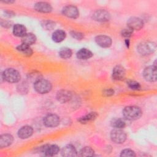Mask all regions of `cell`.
Here are the masks:
<instances>
[{"mask_svg":"<svg viewBox=\"0 0 157 157\" xmlns=\"http://www.w3.org/2000/svg\"><path fill=\"white\" fill-rule=\"evenodd\" d=\"M141 109L137 106H127L123 110V115L128 120H136L142 115Z\"/></svg>","mask_w":157,"mask_h":157,"instance_id":"obj_1","label":"cell"},{"mask_svg":"<svg viewBox=\"0 0 157 157\" xmlns=\"http://www.w3.org/2000/svg\"><path fill=\"white\" fill-rule=\"evenodd\" d=\"M52 85L51 83L45 79H39L34 83V88L36 92L40 94H45L50 91Z\"/></svg>","mask_w":157,"mask_h":157,"instance_id":"obj_2","label":"cell"},{"mask_svg":"<svg viewBox=\"0 0 157 157\" xmlns=\"http://www.w3.org/2000/svg\"><path fill=\"white\" fill-rule=\"evenodd\" d=\"M2 77L4 80L9 83L18 82L21 78L20 73L17 70L12 68L6 69L2 73Z\"/></svg>","mask_w":157,"mask_h":157,"instance_id":"obj_3","label":"cell"},{"mask_svg":"<svg viewBox=\"0 0 157 157\" xmlns=\"http://www.w3.org/2000/svg\"><path fill=\"white\" fill-rule=\"evenodd\" d=\"M137 48L140 54L142 55H147L155 52L156 49V44L152 42L145 41L140 43Z\"/></svg>","mask_w":157,"mask_h":157,"instance_id":"obj_4","label":"cell"},{"mask_svg":"<svg viewBox=\"0 0 157 157\" xmlns=\"http://www.w3.org/2000/svg\"><path fill=\"white\" fill-rule=\"evenodd\" d=\"M126 134L121 129L115 128L110 132L111 140L116 144H122L126 139Z\"/></svg>","mask_w":157,"mask_h":157,"instance_id":"obj_5","label":"cell"},{"mask_svg":"<svg viewBox=\"0 0 157 157\" xmlns=\"http://www.w3.org/2000/svg\"><path fill=\"white\" fill-rule=\"evenodd\" d=\"M156 66L153 65L146 67L143 72V75L145 79L151 82H153L156 80Z\"/></svg>","mask_w":157,"mask_h":157,"instance_id":"obj_6","label":"cell"},{"mask_svg":"<svg viewBox=\"0 0 157 157\" xmlns=\"http://www.w3.org/2000/svg\"><path fill=\"white\" fill-rule=\"evenodd\" d=\"M59 122L60 120L59 117L53 113L48 114L44 118V124L49 128H54L57 126L59 125Z\"/></svg>","mask_w":157,"mask_h":157,"instance_id":"obj_7","label":"cell"},{"mask_svg":"<svg viewBox=\"0 0 157 157\" xmlns=\"http://www.w3.org/2000/svg\"><path fill=\"white\" fill-rule=\"evenodd\" d=\"M63 14L67 17L71 18H77L79 16V11L78 9L72 5H69L65 6L62 10Z\"/></svg>","mask_w":157,"mask_h":157,"instance_id":"obj_8","label":"cell"},{"mask_svg":"<svg viewBox=\"0 0 157 157\" xmlns=\"http://www.w3.org/2000/svg\"><path fill=\"white\" fill-rule=\"evenodd\" d=\"M128 28L131 30H140L144 26L142 20L138 17H131L127 21Z\"/></svg>","mask_w":157,"mask_h":157,"instance_id":"obj_9","label":"cell"},{"mask_svg":"<svg viewBox=\"0 0 157 157\" xmlns=\"http://www.w3.org/2000/svg\"><path fill=\"white\" fill-rule=\"evenodd\" d=\"M110 18V13L104 9L97 10L93 14V18L97 21H107Z\"/></svg>","mask_w":157,"mask_h":157,"instance_id":"obj_10","label":"cell"},{"mask_svg":"<svg viewBox=\"0 0 157 157\" xmlns=\"http://www.w3.org/2000/svg\"><path fill=\"white\" fill-rule=\"evenodd\" d=\"M40 150L41 152L44 153L46 156H52L59 152V148L56 145H45L40 148Z\"/></svg>","mask_w":157,"mask_h":157,"instance_id":"obj_11","label":"cell"},{"mask_svg":"<svg viewBox=\"0 0 157 157\" xmlns=\"http://www.w3.org/2000/svg\"><path fill=\"white\" fill-rule=\"evenodd\" d=\"M96 43L100 47L107 48L112 45V39L110 37L105 35H99L95 37Z\"/></svg>","mask_w":157,"mask_h":157,"instance_id":"obj_12","label":"cell"},{"mask_svg":"<svg viewBox=\"0 0 157 157\" xmlns=\"http://www.w3.org/2000/svg\"><path fill=\"white\" fill-rule=\"evenodd\" d=\"M34 9L42 13H49L52 10L51 5L46 2H38L34 6Z\"/></svg>","mask_w":157,"mask_h":157,"instance_id":"obj_13","label":"cell"},{"mask_svg":"<svg viewBox=\"0 0 157 157\" xmlns=\"http://www.w3.org/2000/svg\"><path fill=\"white\" fill-rule=\"evenodd\" d=\"M33 129L29 126H24L21 127L18 131V136L22 139H27L32 136Z\"/></svg>","mask_w":157,"mask_h":157,"instance_id":"obj_14","label":"cell"},{"mask_svg":"<svg viewBox=\"0 0 157 157\" xmlns=\"http://www.w3.org/2000/svg\"><path fill=\"white\" fill-rule=\"evenodd\" d=\"M125 69L121 66H115L112 71V78L115 80H122L125 76Z\"/></svg>","mask_w":157,"mask_h":157,"instance_id":"obj_15","label":"cell"},{"mask_svg":"<svg viewBox=\"0 0 157 157\" xmlns=\"http://www.w3.org/2000/svg\"><path fill=\"white\" fill-rule=\"evenodd\" d=\"M71 93L66 90H60L56 94V99L61 103H64L69 101L71 99Z\"/></svg>","mask_w":157,"mask_h":157,"instance_id":"obj_16","label":"cell"},{"mask_svg":"<svg viewBox=\"0 0 157 157\" xmlns=\"http://www.w3.org/2000/svg\"><path fill=\"white\" fill-rule=\"evenodd\" d=\"M61 155L65 157H72L75 156L77 155L75 148L72 145H67L64 147L61 151Z\"/></svg>","mask_w":157,"mask_h":157,"instance_id":"obj_17","label":"cell"},{"mask_svg":"<svg viewBox=\"0 0 157 157\" xmlns=\"http://www.w3.org/2000/svg\"><path fill=\"white\" fill-rule=\"evenodd\" d=\"M13 138L11 134H4L0 137V147L1 148L7 147L12 144Z\"/></svg>","mask_w":157,"mask_h":157,"instance_id":"obj_18","label":"cell"},{"mask_svg":"<svg viewBox=\"0 0 157 157\" xmlns=\"http://www.w3.org/2000/svg\"><path fill=\"white\" fill-rule=\"evenodd\" d=\"M13 33L15 36L22 37L26 34V28L21 24H15L13 28Z\"/></svg>","mask_w":157,"mask_h":157,"instance_id":"obj_19","label":"cell"},{"mask_svg":"<svg viewBox=\"0 0 157 157\" xmlns=\"http://www.w3.org/2000/svg\"><path fill=\"white\" fill-rule=\"evenodd\" d=\"M93 55V54L90 50L85 48H81L76 53L77 58L80 59H88L91 58Z\"/></svg>","mask_w":157,"mask_h":157,"instance_id":"obj_20","label":"cell"},{"mask_svg":"<svg viewBox=\"0 0 157 157\" xmlns=\"http://www.w3.org/2000/svg\"><path fill=\"white\" fill-rule=\"evenodd\" d=\"M66 37V33L61 29H58L55 31L52 36L53 40L55 42H61L64 40Z\"/></svg>","mask_w":157,"mask_h":157,"instance_id":"obj_21","label":"cell"},{"mask_svg":"<svg viewBox=\"0 0 157 157\" xmlns=\"http://www.w3.org/2000/svg\"><path fill=\"white\" fill-rule=\"evenodd\" d=\"M36 41V37L33 33H26L23 37H21V42L23 44L28 45L34 44Z\"/></svg>","mask_w":157,"mask_h":157,"instance_id":"obj_22","label":"cell"},{"mask_svg":"<svg viewBox=\"0 0 157 157\" xmlns=\"http://www.w3.org/2000/svg\"><path fill=\"white\" fill-rule=\"evenodd\" d=\"M98 117V113L96 112H90L88 114L80 117L78 121L82 124H86L88 123L90 121H93L94 120H95L96 118V117Z\"/></svg>","mask_w":157,"mask_h":157,"instance_id":"obj_23","label":"cell"},{"mask_svg":"<svg viewBox=\"0 0 157 157\" xmlns=\"http://www.w3.org/2000/svg\"><path fill=\"white\" fill-rule=\"evenodd\" d=\"M17 50L22 53L23 55H25L26 56H29L33 54V50L29 47V45H26V44H21L17 47Z\"/></svg>","mask_w":157,"mask_h":157,"instance_id":"obj_24","label":"cell"},{"mask_svg":"<svg viewBox=\"0 0 157 157\" xmlns=\"http://www.w3.org/2000/svg\"><path fill=\"white\" fill-rule=\"evenodd\" d=\"M111 125L117 129H122L125 127L126 123L122 118H113L111 121Z\"/></svg>","mask_w":157,"mask_h":157,"instance_id":"obj_25","label":"cell"},{"mask_svg":"<svg viewBox=\"0 0 157 157\" xmlns=\"http://www.w3.org/2000/svg\"><path fill=\"white\" fill-rule=\"evenodd\" d=\"M72 54V52L71 49L67 47H64L61 48L59 52V55L61 58L63 59H67L69 58Z\"/></svg>","mask_w":157,"mask_h":157,"instance_id":"obj_26","label":"cell"},{"mask_svg":"<svg viewBox=\"0 0 157 157\" xmlns=\"http://www.w3.org/2000/svg\"><path fill=\"white\" fill-rule=\"evenodd\" d=\"M80 156H92L94 155V150L90 147H83L79 153Z\"/></svg>","mask_w":157,"mask_h":157,"instance_id":"obj_27","label":"cell"},{"mask_svg":"<svg viewBox=\"0 0 157 157\" xmlns=\"http://www.w3.org/2000/svg\"><path fill=\"white\" fill-rule=\"evenodd\" d=\"M42 26H43L44 28H45L47 30H50L52 29H53L55 26V24L53 21H50V20H45L43 21L42 22Z\"/></svg>","mask_w":157,"mask_h":157,"instance_id":"obj_28","label":"cell"},{"mask_svg":"<svg viewBox=\"0 0 157 157\" xmlns=\"http://www.w3.org/2000/svg\"><path fill=\"white\" fill-rule=\"evenodd\" d=\"M121 156H136L134 151L131 149H124L121 151Z\"/></svg>","mask_w":157,"mask_h":157,"instance_id":"obj_29","label":"cell"},{"mask_svg":"<svg viewBox=\"0 0 157 157\" xmlns=\"http://www.w3.org/2000/svg\"><path fill=\"white\" fill-rule=\"evenodd\" d=\"M128 86L134 90H138L140 89V85L139 83L135 82V81H129L128 82Z\"/></svg>","mask_w":157,"mask_h":157,"instance_id":"obj_30","label":"cell"},{"mask_svg":"<svg viewBox=\"0 0 157 157\" xmlns=\"http://www.w3.org/2000/svg\"><path fill=\"white\" fill-rule=\"evenodd\" d=\"M41 75L40 73H31L29 74V77L28 78L31 80V81H33L34 82V83L37 81L38 80L40 79L41 78Z\"/></svg>","mask_w":157,"mask_h":157,"instance_id":"obj_31","label":"cell"},{"mask_svg":"<svg viewBox=\"0 0 157 157\" xmlns=\"http://www.w3.org/2000/svg\"><path fill=\"white\" fill-rule=\"evenodd\" d=\"M71 34V36L77 39V40H81L83 39V37H84L83 36V34H82V33H80V32H77V31H71L70 33Z\"/></svg>","mask_w":157,"mask_h":157,"instance_id":"obj_32","label":"cell"},{"mask_svg":"<svg viewBox=\"0 0 157 157\" xmlns=\"http://www.w3.org/2000/svg\"><path fill=\"white\" fill-rule=\"evenodd\" d=\"M132 34V30H131L129 28L124 29L121 31V35L125 37H130Z\"/></svg>","mask_w":157,"mask_h":157,"instance_id":"obj_33","label":"cell"},{"mask_svg":"<svg viewBox=\"0 0 157 157\" xmlns=\"http://www.w3.org/2000/svg\"><path fill=\"white\" fill-rule=\"evenodd\" d=\"M113 93H114V90L111 88L106 89L103 91V94L105 96H110L113 95Z\"/></svg>","mask_w":157,"mask_h":157,"instance_id":"obj_34","label":"cell"},{"mask_svg":"<svg viewBox=\"0 0 157 157\" xmlns=\"http://www.w3.org/2000/svg\"><path fill=\"white\" fill-rule=\"evenodd\" d=\"M28 88V86H27V85L23 82L22 84H20L18 87V89L19 90V92H23V93H25V90H26Z\"/></svg>","mask_w":157,"mask_h":157,"instance_id":"obj_35","label":"cell"},{"mask_svg":"<svg viewBox=\"0 0 157 157\" xmlns=\"http://www.w3.org/2000/svg\"><path fill=\"white\" fill-rule=\"evenodd\" d=\"M125 42H126V46L128 47L129 45V39H126Z\"/></svg>","mask_w":157,"mask_h":157,"instance_id":"obj_36","label":"cell"}]
</instances>
